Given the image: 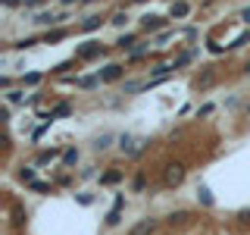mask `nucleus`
<instances>
[{
	"instance_id": "1",
	"label": "nucleus",
	"mask_w": 250,
	"mask_h": 235,
	"mask_svg": "<svg viewBox=\"0 0 250 235\" xmlns=\"http://www.w3.org/2000/svg\"><path fill=\"white\" fill-rule=\"evenodd\" d=\"M144 147H147V138H135V135H119V151L125 154V157H141L144 154Z\"/></svg>"
},
{
	"instance_id": "2",
	"label": "nucleus",
	"mask_w": 250,
	"mask_h": 235,
	"mask_svg": "<svg viewBox=\"0 0 250 235\" xmlns=\"http://www.w3.org/2000/svg\"><path fill=\"white\" fill-rule=\"evenodd\" d=\"M182 182H185V166H182V163H169L166 172H163V185L175 188V185H182Z\"/></svg>"
},
{
	"instance_id": "3",
	"label": "nucleus",
	"mask_w": 250,
	"mask_h": 235,
	"mask_svg": "<svg viewBox=\"0 0 250 235\" xmlns=\"http://www.w3.org/2000/svg\"><path fill=\"white\" fill-rule=\"evenodd\" d=\"M100 53H104V44L100 41H84V44L75 47V57H82V60H94V57H100Z\"/></svg>"
},
{
	"instance_id": "4",
	"label": "nucleus",
	"mask_w": 250,
	"mask_h": 235,
	"mask_svg": "<svg viewBox=\"0 0 250 235\" xmlns=\"http://www.w3.org/2000/svg\"><path fill=\"white\" fill-rule=\"evenodd\" d=\"M156 229H160V223H156V219H138V223L128 229V235H153Z\"/></svg>"
},
{
	"instance_id": "5",
	"label": "nucleus",
	"mask_w": 250,
	"mask_h": 235,
	"mask_svg": "<svg viewBox=\"0 0 250 235\" xmlns=\"http://www.w3.org/2000/svg\"><path fill=\"white\" fill-rule=\"evenodd\" d=\"M97 75H100V82H119V78H122V66H119V63H106L104 69H97Z\"/></svg>"
},
{
	"instance_id": "6",
	"label": "nucleus",
	"mask_w": 250,
	"mask_h": 235,
	"mask_svg": "<svg viewBox=\"0 0 250 235\" xmlns=\"http://www.w3.org/2000/svg\"><path fill=\"white\" fill-rule=\"evenodd\" d=\"M122 207H125V198L119 194V198H116V204H113V210L106 213V226H119V219H122Z\"/></svg>"
},
{
	"instance_id": "7",
	"label": "nucleus",
	"mask_w": 250,
	"mask_h": 235,
	"mask_svg": "<svg viewBox=\"0 0 250 235\" xmlns=\"http://www.w3.org/2000/svg\"><path fill=\"white\" fill-rule=\"evenodd\" d=\"M62 19H66V16H53V13H47V10H44V13H38L31 22H35V25H47V28H50V25H60Z\"/></svg>"
},
{
	"instance_id": "8",
	"label": "nucleus",
	"mask_w": 250,
	"mask_h": 235,
	"mask_svg": "<svg viewBox=\"0 0 250 235\" xmlns=\"http://www.w3.org/2000/svg\"><path fill=\"white\" fill-rule=\"evenodd\" d=\"M197 201L203 204V207H216V198H213V191H209V185H197Z\"/></svg>"
},
{
	"instance_id": "9",
	"label": "nucleus",
	"mask_w": 250,
	"mask_h": 235,
	"mask_svg": "<svg viewBox=\"0 0 250 235\" xmlns=\"http://www.w3.org/2000/svg\"><path fill=\"white\" fill-rule=\"evenodd\" d=\"M141 22H144V28H147V31H156V28H163V25H166V19H163V16H150V13H147Z\"/></svg>"
},
{
	"instance_id": "10",
	"label": "nucleus",
	"mask_w": 250,
	"mask_h": 235,
	"mask_svg": "<svg viewBox=\"0 0 250 235\" xmlns=\"http://www.w3.org/2000/svg\"><path fill=\"white\" fill-rule=\"evenodd\" d=\"M109 144H113V135H109V132H104V135H97V138L91 141V147H94L97 154H100V151H106Z\"/></svg>"
},
{
	"instance_id": "11",
	"label": "nucleus",
	"mask_w": 250,
	"mask_h": 235,
	"mask_svg": "<svg viewBox=\"0 0 250 235\" xmlns=\"http://www.w3.org/2000/svg\"><path fill=\"white\" fill-rule=\"evenodd\" d=\"M69 113H72V104H69V100H60V104L50 110L53 119H62V116H69Z\"/></svg>"
},
{
	"instance_id": "12",
	"label": "nucleus",
	"mask_w": 250,
	"mask_h": 235,
	"mask_svg": "<svg viewBox=\"0 0 250 235\" xmlns=\"http://www.w3.org/2000/svg\"><path fill=\"white\" fill-rule=\"evenodd\" d=\"M57 157H60V151H57V147H50V151H41V154L35 157V166H44V163L57 160Z\"/></svg>"
},
{
	"instance_id": "13",
	"label": "nucleus",
	"mask_w": 250,
	"mask_h": 235,
	"mask_svg": "<svg viewBox=\"0 0 250 235\" xmlns=\"http://www.w3.org/2000/svg\"><path fill=\"white\" fill-rule=\"evenodd\" d=\"M188 13H191V6H188L185 0H175V3H172V19H185Z\"/></svg>"
},
{
	"instance_id": "14",
	"label": "nucleus",
	"mask_w": 250,
	"mask_h": 235,
	"mask_svg": "<svg viewBox=\"0 0 250 235\" xmlns=\"http://www.w3.org/2000/svg\"><path fill=\"white\" fill-rule=\"evenodd\" d=\"M3 97H6V104H25V100H35V97H25V91H6L3 94Z\"/></svg>"
},
{
	"instance_id": "15",
	"label": "nucleus",
	"mask_w": 250,
	"mask_h": 235,
	"mask_svg": "<svg viewBox=\"0 0 250 235\" xmlns=\"http://www.w3.org/2000/svg\"><path fill=\"white\" fill-rule=\"evenodd\" d=\"M119 182H122V172L119 169H109V172L100 176V185H119Z\"/></svg>"
},
{
	"instance_id": "16",
	"label": "nucleus",
	"mask_w": 250,
	"mask_h": 235,
	"mask_svg": "<svg viewBox=\"0 0 250 235\" xmlns=\"http://www.w3.org/2000/svg\"><path fill=\"white\" fill-rule=\"evenodd\" d=\"M16 179L25 182V185H35V166H22L19 172H16Z\"/></svg>"
},
{
	"instance_id": "17",
	"label": "nucleus",
	"mask_w": 250,
	"mask_h": 235,
	"mask_svg": "<svg viewBox=\"0 0 250 235\" xmlns=\"http://www.w3.org/2000/svg\"><path fill=\"white\" fill-rule=\"evenodd\" d=\"M75 85H78V88H97L100 75H82V78H75Z\"/></svg>"
},
{
	"instance_id": "18",
	"label": "nucleus",
	"mask_w": 250,
	"mask_h": 235,
	"mask_svg": "<svg viewBox=\"0 0 250 235\" xmlns=\"http://www.w3.org/2000/svg\"><path fill=\"white\" fill-rule=\"evenodd\" d=\"M41 72H28V75H22V88H35V85H41Z\"/></svg>"
},
{
	"instance_id": "19",
	"label": "nucleus",
	"mask_w": 250,
	"mask_h": 235,
	"mask_svg": "<svg viewBox=\"0 0 250 235\" xmlns=\"http://www.w3.org/2000/svg\"><path fill=\"white\" fill-rule=\"evenodd\" d=\"M25 219H28V213L19 207V204H13V223L16 226H25Z\"/></svg>"
},
{
	"instance_id": "20",
	"label": "nucleus",
	"mask_w": 250,
	"mask_h": 235,
	"mask_svg": "<svg viewBox=\"0 0 250 235\" xmlns=\"http://www.w3.org/2000/svg\"><path fill=\"white\" fill-rule=\"evenodd\" d=\"M100 22H104L100 16H88V19L82 22V31H94V28H100Z\"/></svg>"
},
{
	"instance_id": "21",
	"label": "nucleus",
	"mask_w": 250,
	"mask_h": 235,
	"mask_svg": "<svg viewBox=\"0 0 250 235\" xmlns=\"http://www.w3.org/2000/svg\"><path fill=\"white\" fill-rule=\"evenodd\" d=\"M116 44H119L122 50H128V53H131V50H135V35H122V38H119Z\"/></svg>"
},
{
	"instance_id": "22",
	"label": "nucleus",
	"mask_w": 250,
	"mask_h": 235,
	"mask_svg": "<svg viewBox=\"0 0 250 235\" xmlns=\"http://www.w3.org/2000/svg\"><path fill=\"white\" fill-rule=\"evenodd\" d=\"M62 163H66V166H75L78 163V147H69V151L62 154Z\"/></svg>"
},
{
	"instance_id": "23",
	"label": "nucleus",
	"mask_w": 250,
	"mask_h": 235,
	"mask_svg": "<svg viewBox=\"0 0 250 235\" xmlns=\"http://www.w3.org/2000/svg\"><path fill=\"white\" fill-rule=\"evenodd\" d=\"M38 44V38H22V41H16L13 47H16V50H28V47H35Z\"/></svg>"
},
{
	"instance_id": "24",
	"label": "nucleus",
	"mask_w": 250,
	"mask_h": 235,
	"mask_svg": "<svg viewBox=\"0 0 250 235\" xmlns=\"http://www.w3.org/2000/svg\"><path fill=\"white\" fill-rule=\"evenodd\" d=\"M250 41V31H244V35H238V38H234V44H229V50H238V47H244Z\"/></svg>"
},
{
	"instance_id": "25",
	"label": "nucleus",
	"mask_w": 250,
	"mask_h": 235,
	"mask_svg": "<svg viewBox=\"0 0 250 235\" xmlns=\"http://www.w3.org/2000/svg\"><path fill=\"white\" fill-rule=\"evenodd\" d=\"M109 22H113L116 28H122L125 22H128V16H125V13H113V19H109Z\"/></svg>"
},
{
	"instance_id": "26",
	"label": "nucleus",
	"mask_w": 250,
	"mask_h": 235,
	"mask_svg": "<svg viewBox=\"0 0 250 235\" xmlns=\"http://www.w3.org/2000/svg\"><path fill=\"white\" fill-rule=\"evenodd\" d=\"M147 47H150V44H138L135 50L128 53V57H131V60H141V57H144V53H147Z\"/></svg>"
},
{
	"instance_id": "27",
	"label": "nucleus",
	"mask_w": 250,
	"mask_h": 235,
	"mask_svg": "<svg viewBox=\"0 0 250 235\" xmlns=\"http://www.w3.org/2000/svg\"><path fill=\"white\" fill-rule=\"evenodd\" d=\"M141 88H144V82H125V94H135Z\"/></svg>"
},
{
	"instance_id": "28",
	"label": "nucleus",
	"mask_w": 250,
	"mask_h": 235,
	"mask_svg": "<svg viewBox=\"0 0 250 235\" xmlns=\"http://www.w3.org/2000/svg\"><path fill=\"white\" fill-rule=\"evenodd\" d=\"M209 82H213V72H203V75L197 78V88H207Z\"/></svg>"
},
{
	"instance_id": "29",
	"label": "nucleus",
	"mask_w": 250,
	"mask_h": 235,
	"mask_svg": "<svg viewBox=\"0 0 250 235\" xmlns=\"http://www.w3.org/2000/svg\"><path fill=\"white\" fill-rule=\"evenodd\" d=\"M75 198H78V204H84V207H88V204H94V194H88V191L75 194Z\"/></svg>"
},
{
	"instance_id": "30",
	"label": "nucleus",
	"mask_w": 250,
	"mask_h": 235,
	"mask_svg": "<svg viewBox=\"0 0 250 235\" xmlns=\"http://www.w3.org/2000/svg\"><path fill=\"white\" fill-rule=\"evenodd\" d=\"M62 35H66V31H62V28H53V31H47V41H60Z\"/></svg>"
},
{
	"instance_id": "31",
	"label": "nucleus",
	"mask_w": 250,
	"mask_h": 235,
	"mask_svg": "<svg viewBox=\"0 0 250 235\" xmlns=\"http://www.w3.org/2000/svg\"><path fill=\"white\" fill-rule=\"evenodd\" d=\"M31 191H50V182H35V185H28Z\"/></svg>"
},
{
	"instance_id": "32",
	"label": "nucleus",
	"mask_w": 250,
	"mask_h": 235,
	"mask_svg": "<svg viewBox=\"0 0 250 235\" xmlns=\"http://www.w3.org/2000/svg\"><path fill=\"white\" fill-rule=\"evenodd\" d=\"M172 223H182V219H188V210H178V213H169Z\"/></svg>"
},
{
	"instance_id": "33",
	"label": "nucleus",
	"mask_w": 250,
	"mask_h": 235,
	"mask_svg": "<svg viewBox=\"0 0 250 235\" xmlns=\"http://www.w3.org/2000/svg\"><path fill=\"white\" fill-rule=\"evenodd\" d=\"M147 185V179H144V172H138V176H135V191H141V188H144Z\"/></svg>"
},
{
	"instance_id": "34",
	"label": "nucleus",
	"mask_w": 250,
	"mask_h": 235,
	"mask_svg": "<svg viewBox=\"0 0 250 235\" xmlns=\"http://www.w3.org/2000/svg\"><path fill=\"white\" fill-rule=\"evenodd\" d=\"M213 113V104H203V107H197V116H209Z\"/></svg>"
},
{
	"instance_id": "35",
	"label": "nucleus",
	"mask_w": 250,
	"mask_h": 235,
	"mask_svg": "<svg viewBox=\"0 0 250 235\" xmlns=\"http://www.w3.org/2000/svg\"><path fill=\"white\" fill-rule=\"evenodd\" d=\"M47 129H50V122H44V125H41V129H35V135H31V138H35V141H38V138H41V135H44V132H47Z\"/></svg>"
},
{
	"instance_id": "36",
	"label": "nucleus",
	"mask_w": 250,
	"mask_h": 235,
	"mask_svg": "<svg viewBox=\"0 0 250 235\" xmlns=\"http://www.w3.org/2000/svg\"><path fill=\"white\" fill-rule=\"evenodd\" d=\"M10 85H13V78H10V75L0 78V88H3V91H10Z\"/></svg>"
},
{
	"instance_id": "37",
	"label": "nucleus",
	"mask_w": 250,
	"mask_h": 235,
	"mask_svg": "<svg viewBox=\"0 0 250 235\" xmlns=\"http://www.w3.org/2000/svg\"><path fill=\"white\" fill-rule=\"evenodd\" d=\"M238 219H241V223H250V210H241V213H238Z\"/></svg>"
},
{
	"instance_id": "38",
	"label": "nucleus",
	"mask_w": 250,
	"mask_h": 235,
	"mask_svg": "<svg viewBox=\"0 0 250 235\" xmlns=\"http://www.w3.org/2000/svg\"><path fill=\"white\" fill-rule=\"evenodd\" d=\"M241 19H244L247 25H250V6H244V10H241Z\"/></svg>"
},
{
	"instance_id": "39",
	"label": "nucleus",
	"mask_w": 250,
	"mask_h": 235,
	"mask_svg": "<svg viewBox=\"0 0 250 235\" xmlns=\"http://www.w3.org/2000/svg\"><path fill=\"white\" fill-rule=\"evenodd\" d=\"M3 3H6V6H19L22 0H3Z\"/></svg>"
},
{
	"instance_id": "40",
	"label": "nucleus",
	"mask_w": 250,
	"mask_h": 235,
	"mask_svg": "<svg viewBox=\"0 0 250 235\" xmlns=\"http://www.w3.org/2000/svg\"><path fill=\"white\" fill-rule=\"evenodd\" d=\"M62 3H66V6H69V3H82V0H62Z\"/></svg>"
},
{
	"instance_id": "41",
	"label": "nucleus",
	"mask_w": 250,
	"mask_h": 235,
	"mask_svg": "<svg viewBox=\"0 0 250 235\" xmlns=\"http://www.w3.org/2000/svg\"><path fill=\"white\" fill-rule=\"evenodd\" d=\"M244 72H247V75H250V63H247V66H244Z\"/></svg>"
},
{
	"instance_id": "42",
	"label": "nucleus",
	"mask_w": 250,
	"mask_h": 235,
	"mask_svg": "<svg viewBox=\"0 0 250 235\" xmlns=\"http://www.w3.org/2000/svg\"><path fill=\"white\" fill-rule=\"evenodd\" d=\"M82 3H94V0H82Z\"/></svg>"
},
{
	"instance_id": "43",
	"label": "nucleus",
	"mask_w": 250,
	"mask_h": 235,
	"mask_svg": "<svg viewBox=\"0 0 250 235\" xmlns=\"http://www.w3.org/2000/svg\"><path fill=\"white\" fill-rule=\"evenodd\" d=\"M135 3H144V0H135Z\"/></svg>"
},
{
	"instance_id": "44",
	"label": "nucleus",
	"mask_w": 250,
	"mask_h": 235,
	"mask_svg": "<svg viewBox=\"0 0 250 235\" xmlns=\"http://www.w3.org/2000/svg\"><path fill=\"white\" fill-rule=\"evenodd\" d=\"M247 113H250V104H247Z\"/></svg>"
},
{
	"instance_id": "45",
	"label": "nucleus",
	"mask_w": 250,
	"mask_h": 235,
	"mask_svg": "<svg viewBox=\"0 0 250 235\" xmlns=\"http://www.w3.org/2000/svg\"><path fill=\"white\" fill-rule=\"evenodd\" d=\"M172 3H175V0H172Z\"/></svg>"
}]
</instances>
